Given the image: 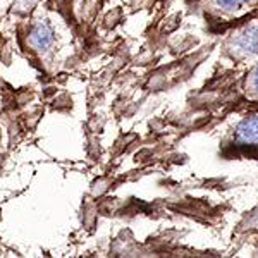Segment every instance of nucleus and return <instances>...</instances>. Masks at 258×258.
I'll list each match as a JSON object with an SVG mask.
<instances>
[{
    "label": "nucleus",
    "mask_w": 258,
    "mask_h": 258,
    "mask_svg": "<svg viewBox=\"0 0 258 258\" xmlns=\"http://www.w3.org/2000/svg\"><path fill=\"white\" fill-rule=\"evenodd\" d=\"M31 43L41 50L48 48L53 43V31L50 30L47 24H38L31 33Z\"/></svg>",
    "instance_id": "7ed1b4c3"
},
{
    "label": "nucleus",
    "mask_w": 258,
    "mask_h": 258,
    "mask_svg": "<svg viewBox=\"0 0 258 258\" xmlns=\"http://www.w3.org/2000/svg\"><path fill=\"white\" fill-rule=\"evenodd\" d=\"M251 86H253V90H255V93L258 95V66H256V69L253 71V80H251Z\"/></svg>",
    "instance_id": "39448f33"
},
{
    "label": "nucleus",
    "mask_w": 258,
    "mask_h": 258,
    "mask_svg": "<svg viewBox=\"0 0 258 258\" xmlns=\"http://www.w3.org/2000/svg\"><path fill=\"white\" fill-rule=\"evenodd\" d=\"M236 136L241 143L258 145V117L244 119L236 129Z\"/></svg>",
    "instance_id": "f257e3e1"
},
{
    "label": "nucleus",
    "mask_w": 258,
    "mask_h": 258,
    "mask_svg": "<svg viewBox=\"0 0 258 258\" xmlns=\"http://www.w3.org/2000/svg\"><path fill=\"white\" fill-rule=\"evenodd\" d=\"M236 45L244 53H258V26H251L241 33V36L236 40Z\"/></svg>",
    "instance_id": "f03ea898"
},
{
    "label": "nucleus",
    "mask_w": 258,
    "mask_h": 258,
    "mask_svg": "<svg viewBox=\"0 0 258 258\" xmlns=\"http://www.w3.org/2000/svg\"><path fill=\"white\" fill-rule=\"evenodd\" d=\"M251 0H215V4H217L219 7H222V9L226 11H234V9H239V7L246 6L249 4Z\"/></svg>",
    "instance_id": "20e7f679"
}]
</instances>
